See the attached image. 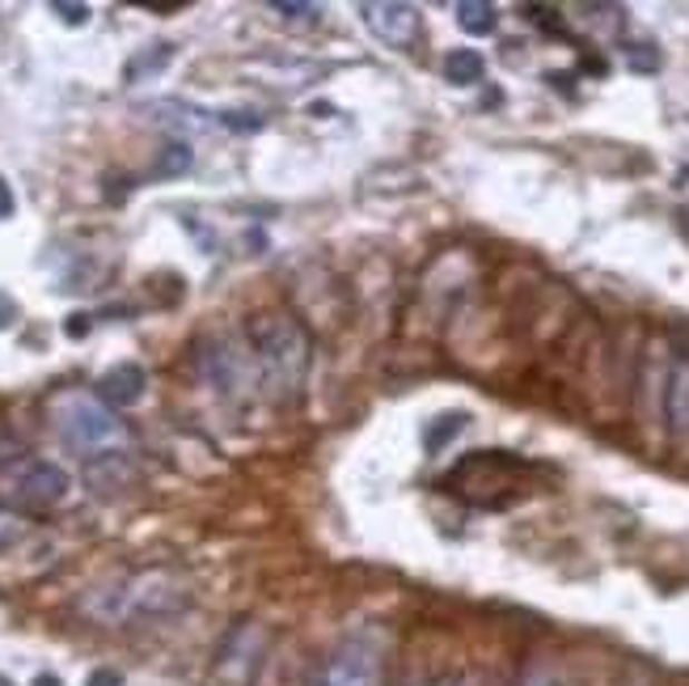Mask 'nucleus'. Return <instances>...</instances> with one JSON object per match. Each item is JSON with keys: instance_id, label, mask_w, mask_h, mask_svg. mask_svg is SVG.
I'll return each mask as SVG.
<instances>
[{"instance_id": "nucleus-1", "label": "nucleus", "mask_w": 689, "mask_h": 686, "mask_svg": "<svg viewBox=\"0 0 689 686\" xmlns=\"http://www.w3.org/2000/svg\"><path fill=\"white\" fill-rule=\"evenodd\" d=\"M246 340H250L258 382L279 399L296 394L301 382H305V369H309V352H314L305 326L293 314H275L272 310V314H254L246 322Z\"/></svg>"}, {"instance_id": "nucleus-2", "label": "nucleus", "mask_w": 689, "mask_h": 686, "mask_svg": "<svg viewBox=\"0 0 689 686\" xmlns=\"http://www.w3.org/2000/svg\"><path fill=\"white\" fill-rule=\"evenodd\" d=\"M56 432L60 441L72 453H81L85 462L89 458H102V453H119L127 445V424L106 408L102 399L93 394H81V390H68L56 399Z\"/></svg>"}, {"instance_id": "nucleus-3", "label": "nucleus", "mask_w": 689, "mask_h": 686, "mask_svg": "<svg viewBox=\"0 0 689 686\" xmlns=\"http://www.w3.org/2000/svg\"><path fill=\"white\" fill-rule=\"evenodd\" d=\"M381 683H385V657H381V648L373 640H347L317 665L309 686H381Z\"/></svg>"}, {"instance_id": "nucleus-4", "label": "nucleus", "mask_w": 689, "mask_h": 686, "mask_svg": "<svg viewBox=\"0 0 689 686\" xmlns=\"http://www.w3.org/2000/svg\"><path fill=\"white\" fill-rule=\"evenodd\" d=\"M263 648H267V631L258 623H237L229 640L220 644V661H216L220 683L250 686V678L258 674V661H263Z\"/></svg>"}, {"instance_id": "nucleus-5", "label": "nucleus", "mask_w": 689, "mask_h": 686, "mask_svg": "<svg viewBox=\"0 0 689 686\" xmlns=\"http://www.w3.org/2000/svg\"><path fill=\"white\" fill-rule=\"evenodd\" d=\"M360 18H364V26L373 30L381 43L390 47H411L419 39V26H423L419 9L406 4V0H364Z\"/></svg>"}, {"instance_id": "nucleus-6", "label": "nucleus", "mask_w": 689, "mask_h": 686, "mask_svg": "<svg viewBox=\"0 0 689 686\" xmlns=\"http://www.w3.org/2000/svg\"><path fill=\"white\" fill-rule=\"evenodd\" d=\"M68 496V471L56 462H26V471L13 483V500L21 509H51Z\"/></svg>"}, {"instance_id": "nucleus-7", "label": "nucleus", "mask_w": 689, "mask_h": 686, "mask_svg": "<svg viewBox=\"0 0 689 686\" xmlns=\"http://www.w3.org/2000/svg\"><path fill=\"white\" fill-rule=\"evenodd\" d=\"M250 361H246L229 340L199 343V373H204L220 394H237V390L246 386V378H250Z\"/></svg>"}, {"instance_id": "nucleus-8", "label": "nucleus", "mask_w": 689, "mask_h": 686, "mask_svg": "<svg viewBox=\"0 0 689 686\" xmlns=\"http://www.w3.org/2000/svg\"><path fill=\"white\" fill-rule=\"evenodd\" d=\"M148 390V373L136 361H124V365L106 369L102 378H98V399H102L110 411H124V408H136L140 399H145Z\"/></svg>"}, {"instance_id": "nucleus-9", "label": "nucleus", "mask_w": 689, "mask_h": 686, "mask_svg": "<svg viewBox=\"0 0 689 686\" xmlns=\"http://www.w3.org/2000/svg\"><path fill=\"white\" fill-rule=\"evenodd\" d=\"M85 483L93 488V492H119V488H131L136 483V467H131V458L124 450L119 453H102V458H89L85 462Z\"/></svg>"}, {"instance_id": "nucleus-10", "label": "nucleus", "mask_w": 689, "mask_h": 686, "mask_svg": "<svg viewBox=\"0 0 689 686\" xmlns=\"http://www.w3.org/2000/svg\"><path fill=\"white\" fill-rule=\"evenodd\" d=\"M665 411H669V429L689 437V356L672 361L669 390H665Z\"/></svg>"}, {"instance_id": "nucleus-11", "label": "nucleus", "mask_w": 689, "mask_h": 686, "mask_svg": "<svg viewBox=\"0 0 689 686\" xmlns=\"http://www.w3.org/2000/svg\"><path fill=\"white\" fill-rule=\"evenodd\" d=\"M482 72H486V65L474 47H457V51L444 56V81L449 86H479Z\"/></svg>"}, {"instance_id": "nucleus-12", "label": "nucleus", "mask_w": 689, "mask_h": 686, "mask_svg": "<svg viewBox=\"0 0 689 686\" xmlns=\"http://www.w3.org/2000/svg\"><path fill=\"white\" fill-rule=\"evenodd\" d=\"M174 60V43H152L145 51H136L131 60L124 65V81L127 86H136V81H145V77H157L161 68Z\"/></svg>"}, {"instance_id": "nucleus-13", "label": "nucleus", "mask_w": 689, "mask_h": 686, "mask_svg": "<svg viewBox=\"0 0 689 686\" xmlns=\"http://www.w3.org/2000/svg\"><path fill=\"white\" fill-rule=\"evenodd\" d=\"M495 22H500V13L486 0H461L457 4V26L465 35H474V39H486L495 30Z\"/></svg>"}, {"instance_id": "nucleus-14", "label": "nucleus", "mask_w": 689, "mask_h": 686, "mask_svg": "<svg viewBox=\"0 0 689 686\" xmlns=\"http://www.w3.org/2000/svg\"><path fill=\"white\" fill-rule=\"evenodd\" d=\"M465 429V415H457V411H449V415H436L427 429H423V445H427V453H440L457 432Z\"/></svg>"}, {"instance_id": "nucleus-15", "label": "nucleus", "mask_w": 689, "mask_h": 686, "mask_svg": "<svg viewBox=\"0 0 689 686\" xmlns=\"http://www.w3.org/2000/svg\"><path fill=\"white\" fill-rule=\"evenodd\" d=\"M187 170H190V145L187 140H174V145H166L161 157H157V166H152L157 178H174V174H187Z\"/></svg>"}, {"instance_id": "nucleus-16", "label": "nucleus", "mask_w": 689, "mask_h": 686, "mask_svg": "<svg viewBox=\"0 0 689 686\" xmlns=\"http://www.w3.org/2000/svg\"><path fill=\"white\" fill-rule=\"evenodd\" d=\"M516 686H563V678H559V669H554V665L533 661L521 674V683H516Z\"/></svg>"}, {"instance_id": "nucleus-17", "label": "nucleus", "mask_w": 689, "mask_h": 686, "mask_svg": "<svg viewBox=\"0 0 689 686\" xmlns=\"http://www.w3.org/2000/svg\"><path fill=\"white\" fill-rule=\"evenodd\" d=\"M21 535H26V521L13 509H0V551H9Z\"/></svg>"}, {"instance_id": "nucleus-18", "label": "nucleus", "mask_w": 689, "mask_h": 686, "mask_svg": "<svg viewBox=\"0 0 689 686\" xmlns=\"http://www.w3.org/2000/svg\"><path fill=\"white\" fill-rule=\"evenodd\" d=\"M51 13H56L63 26H85L89 22V4H77V0H51Z\"/></svg>"}, {"instance_id": "nucleus-19", "label": "nucleus", "mask_w": 689, "mask_h": 686, "mask_svg": "<svg viewBox=\"0 0 689 686\" xmlns=\"http://www.w3.org/2000/svg\"><path fill=\"white\" fill-rule=\"evenodd\" d=\"M13 462H26V445H21V437H13L9 429H0V471L13 467Z\"/></svg>"}, {"instance_id": "nucleus-20", "label": "nucleus", "mask_w": 689, "mask_h": 686, "mask_svg": "<svg viewBox=\"0 0 689 686\" xmlns=\"http://www.w3.org/2000/svg\"><path fill=\"white\" fill-rule=\"evenodd\" d=\"M220 124L233 131H258L263 128V115H254V110H225Z\"/></svg>"}, {"instance_id": "nucleus-21", "label": "nucleus", "mask_w": 689, "mask_h": 686, "mask_svg": "<svg viewBox=\"0 0 689 686\" xmlns=\"http://www.w3.org/2000/svg\"><path fill=\"white\" fill-rule=\"evenodd\" d=\"M275 13H279V18H288V22H314L317 18V4H288V0H275L272 4Z\"/></svg>"}, {"instance_id": "nucleus-22", "label": "nucleus", "mask_w": 689, "mask_h": 686, "mask_svg": "<svg viewBox=\"0 0 689 686\" xmlns=\"http://www.w3.org/2000/svg\"><path fill=\"white\" fill-rule=\"evenodd\" d=\"M85 686H124V674L110 669V665H102V669H93V674L85 678Z\"/></svg>"}, {"instance_id": "nucleus-23", "label": "nucleus", "mask_w": 689, "mask_h": 686, "mask_svg": "<svg viewBox=\"0 0 689 686\" xmlns=\"http://www.w3.org/2000/svg\"><path fill=\"white\" fill-rule=\"evenodd\" d=\"M13 318H18V301L9 297V293H0V331H9Z\"/></svg>"}, {"instance_id": "nucleus-24", "label": "nucleus", "mask_w": 689, "mask_h": 686, "mask_svg": "<svg viewBox=\"0 0 689 686\" xmlns=\"http://www.w3.org/2000/svg\"><path fill=\"white\" fill-rule=\"evenodd\" d=\"M444 686H500L491 674H461V678H449Z\"/></svg>"}, {"instance_id": "nucleus-25", "label": "nucleus", "mask_w": 689, "mask_h": 686, "mask_svg": "<svg viewBox=\"0 0 689 686\" xmlns=\"http://www.w3.org/2000/svg\"><path fill=\"white\" fill-rule=\"evenodd\" d=\"M13 208H18V199H13V192H9V183L0 178V220H9Z\"/></svg>"}, {"instance_id": "nucleus-26", "label": "nucleus", "mask_w": 689, "mask_h": 686, "mask_svg": "<svg viewBox=\"0 0 689 686\" xmlns=\"http://www.w3.org/2000/svg\"><path fill=\"white\" fill-rule=\"evenodd\" d=\"M63 331H68L72 340H81L85 331H89V318H85V314H72V318H68V326H63Z\"/></svg>"}, {"instance_id": "nucleus-27", "label": "nucleus", "mask_w": 689, "mask_h": 686, "mask_svg": "<svg viewBox=\"0 0 689 686\" xmlns=\"http://www.w3.org/2000/svg\"><path fill=\"white\" fill-rule=\"evenodd\" d=\"M30 686H63V683L56 678V674H39V678H35Z\"/></svg>"}, {"instance_id": "nucleus-28", "label": "nucleus", "mask_w": 689, "mask_h": 686, "mask_svg": "<svg viewBox=\"0 0 689 686\" xmlns=\"http://www.w3.org/2000/svg\"><path fill=\"white\" fill-rule=\"evenodd\" d=\"M0 686H13V683H9V678H4V674H0Z\"/></svg>"}]
</instances>
